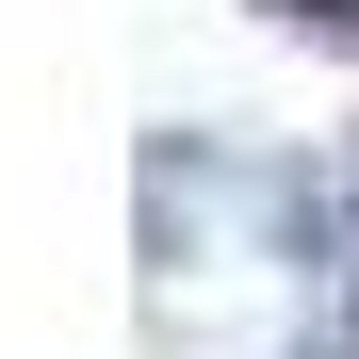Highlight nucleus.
<instances>
[{"instance_id": "1", "label": "nucleus", "mask_w": 359, "mask_h": 359, "mask_svg": "<svg viewBox=\"0 0 359 359\" xmlns=\"http://www.w3.org/2000/svg\"><path fill=\"white\" fill-rule=\"evenodd\" d=\"M278 17H294V33H343V49H359V0H278Z\"/></svg>"}]
</instances>
